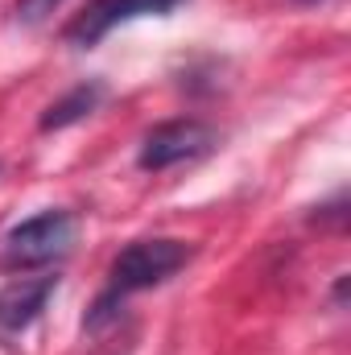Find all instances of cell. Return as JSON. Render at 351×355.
I'll list each match as a JSON object with an SVG mask.
<instances>
[{"mask_svg":"<svg viewBox=\"0 0 351 355\" xmlns=\"http://www.w3.org/2000/svg\"><path fill=\"white\" fill-rule=\"evenodd\" d=\"M58 4H62V0H17V21L37 25V21H46Z\"/></svg>","mask_w":351,"mask_h":355,"instance_id":"52a82bcc","label":"cell"},{"mask_svg":"<svg viewBox=\"0 0 351 355\" xmlns=\"http://www.w3.org/2000/svg\"><path fill=\"white\" fill-rule=\"evenodd\" d=\"M298 4H318V0H298Z\"/></svg>","mask_w":351,"mask_h":355,"instance_id":"ba28073f","label":"cell"},{"mask_svg":"<svg viewBox=\"0 0 351 355\" xmlns=\"http://www.w3.org/2000/svg\"><path fill=\"white\" fill-rule=\"evenodd\" d=\"M75 244V215L62 207L37 211L33 219H21L4 236V265L8 268H42L67 257Z\"/></svg>","mask_w":351,"mask_h":355,"instance_id":"7a4b0ae2","label":"cell"},{"mask_svg":"<svg viewBox=\"0 0 351 355\" xmlns=\"http://www.w3.org/2000/svg\"><path fill=\"white\" fill-rule=\"evenodd\" d=\"M194 257V248L186 240H170V236H149V240H132L108 268V289L128 297V293H145L162 281H170L178 268Z\"/></svg>","mask_w":351,"mask_h":355,"instance_id":"6da1fadb","label":"cell"},{"mask_svg":"<svg viewBox=\"0 0 351 355\" xmlns=\"http://www.w3.org/2000/svg\"><path fill=\"white\" fill-rule=\"evenodd\" d=\"M215 145H219V132L207 120H194V116L166 120V124L145 132L137 166L149 170V174H162V170H174L182 162H198V157L215 153Z\"/></svg>","mask_w":351,"mask_h":355,"instance_id":"3957f363","label":"cell"},{"mask_svg":"<svg viewBox=\"0 0 351 355\" xmlns=\"http://www.w3.org/2000/svg\"><path fill=\"white\" fill-rule=\"evenodd\" d=\"M54 289H58V277H54V272L8 281V285L0 289V331H4V335L29 331V327L42 318V310H46V302L54 297Z\"/></svg>","mask_w":351,"mask_h":355,"instance_id":"5b68a950","label":"cell"},{"mask_svg":"<svg viewBox=\"0 0 351 355\" xmlns=\"http://www.w3.org/2000/svg\"><path fill=\"white\" fill-rule=\"evenodd\" d=\"M182 0H91L87 8L67 25V42L79 46V50H91L95 42H103L116 25L124 21H137V17H166L174 12Z\"/></svg>","mask_w":351,"mask_h":355,"instance_id":"277c9868","label":"cell"},{"mask_svg":"<svg viewBox=\"0 0 351 355\" xmlns=\"http://www.w3.org/2000/svg\"><path fill=\"white\" fill-rule=\"evenodd\" d=\"M103 79H87V83H79V87H71L67 95H58L46 112H42V132H58V128H71V124H79V120H87L91 112L103 103Z\"/></svg>","mask_w":351,"mask_h":355,"instance_id":"8992f818","label":"cell"}]
</instances>
